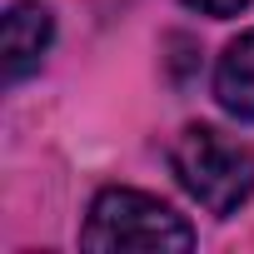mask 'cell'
<instances>
[{"instance_id": "obj_1", "label": "cell", "mask_w": 254, "mask_h": 254, "mask_svg": "<svg viewBox=\"0 0 254 254\" xmlns=\"http://www.w3.org/2000/svg\"><path fill=\"white\" fill-rule=\"evenodd\" d=\"M170 170L185 185V194L219 219H229L254 194V150L219 135L214 125H185L170 145Z\"/></svg>"}, {"instance_id": "obj_2", "label": "cell", "mask_w": 254, "mask_h": 254, "mask_svg": "<svg viewBox=\"0 0 254 254\" xmlns=\"http://www.w3.org/2000/svg\"><path fill=\"white\" fill-rule=\"evenodd\" d=\"M80 244L85 249H145V254H185L194 249V229L190 219L145 194V190H100L95 204H90V219L80 229Z\"/></svg>"}, {"instance_id": "obj_3", "label": "cell", "mask_w": 254, "mask_h": 254, "mask_svg": "<svg viewBox=\"0 0 254 254\" xmlns=\"http://www.w3.org/2000/svg\"><path fill=\"white\" fill-rule=\"evenodd\" d=\"M50 40H55L50 5H40V0H15L5 10V25H0V70H5V80L15 85L30 70H40Z\"/></svg>"}, {"instance_id": "obj_4", "label": "cell", "mask_w": 254, "mask_h": 254, "mask_svg": "<svg viewBox=\"0 0 254 254\" xmlns=\"http://www.w3.org/2000/svg\"><path fill=\"white\" fill-rule=\"evenodd\" d=\"M214 100L224 115L254 120V30H244L239 40L224 45V55L214 65Z\"/></svg>"}, {"instance_id": "obj_5", "label": "cell", "mask_w": 254, "mask_h": 254, "mask_svg": "<svg viewBox=\"0 0 254 254\" xmlns=\"http://www.w3.org/2000/svg\"><path fill=\"white\" fill-rule=\"evenodd\" d=\"M190 10H199V15H214V20H229V15H239L249 0H185Z\"/></svg>"}]
</instances>
